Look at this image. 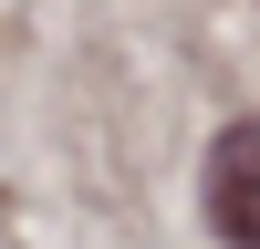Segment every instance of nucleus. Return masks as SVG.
I'll return each instance as SVG.
<instances>
[{"mask_svg":"<svg viewBox=\"0 0 260 249\" xmlns=\"http://www.w3.org/2000/svg\"><path fill=\"white\" fill-rule=\"evenodd\" d=\"M208 228L229 249H260V114L208 145Z\"/></svg>","mask_w":260,"mask_h":249,"instance_id":"obj_1","label":"nucleus"}]
</instances>
